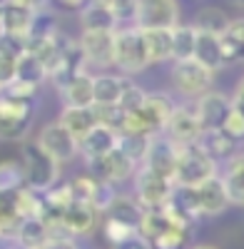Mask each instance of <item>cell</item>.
<instances>
[{"label": "cell", "mask_w": 244, "mask_h": 249, "mask_svg": "<svg viewBox=\"0 0 244 249\" xmlns=\"http://www.w3.org/2000/svg\"><path fill=\"white\" fill-rule=\"evenodd\" d=\"M23 172H25V187L45 195L57 184L60 162H55L37 142L35 144L28 142L23 144Z\"/></svg>", "instance_id": "1"}, {"label": "cell", "mask_w": 244, "mask_h": 249, "mask_svg": "<svg viewBox=\"0 0 244 249\" xmlns=\"http://www.w3.org/2000/svg\"><path fill=\"white\" fill-rule=\"evenodd\" d=\"M217 175V162L199 147V144H185L177 150L174 164V184L179 187H199L209 177Z\"/></svg>", "instance_id": "2"}, {"label": "cell", "mask_w": 244, "mask_h": 249, "mask_svg": "<svg viewBox=\"0 0 244 249\" xmlns=\"http://www.w3.org/2000/svg\"><path fill=\"white\" fill-rule=\"evenodd\" d=\"M174 192V179L162 177L147 167L135 172V199L142 210H162Z\"/></svg>", "instance_id": "3"}, {"label": "cell", "mask_w": 244, "mask_h": 249, "mask_svg": "<svg viewBox=\"0 0 244 249\" xmlns=\"http://www.w3.org/2000/svg\"><path fill=\"white\" fill-rule=\"evenodd\" d=\"M115 65L127 75L139 72L150 65L139 28L132 25V28H117L115 30Z\"/></svg>", "instance_id": "4"}, {"label": "cell", "mask_w": 244, "mask_h": 249, "mask_svg": "<svg viewBox=\"0 0 244 249\" xmlns=\"http://www.w3.org/2000/svg\"><path fill=\"white\" fill-rule=\"evenodd\" d=\"M135 28H139V30H174V28H179L177 0H139Z\"/></svg>", "instance_id": "5"}, {"label": "cell", "mask_w": 244, "mask_h": 249, "mask_svg": "<svg viewBox=\"0 0 244 249\" xmlns=\"http://www.w3.org/2000/svg\"><path fill=\"white\" fill-rule=\"evenodd\" d=\"M212 70H207L199 60H185V62H174L172 68V85L179 95L185 97H202L205 92H209L212 85Z\"/></svg>", "instance_id": "6"}, {"label": "cell", "mask_w": 244, "mask_h": 249, "mask_svg": "<svg viewBox=\"0 0 244 249\" xmlns=\"http://www.w3.org/2000/svg\"><path fill=\"white\" fill-rule=\"evenodd\" d=\"M37 144H40V147H43L55 162H60V164L70 162V160L80 152V142L70 135V130H68L60 120L45 124V127L40 130Z\"/></svg>", "instance_id": "7"}, {"label": "cell", "mask_w": 244, "mask_h": 249, "mask_svg": "<svg viewBox=\"0 0 244 249\" xmlns=\"http://www.w3.org/2000/svg\"><path fill=\"white\" fill-rule=\"evenodd\" d=\"M194 112H197V120L202 124V132L222 130L225 122H227V117H229V112H232V97L209 90L202 97H197Z\"/></svg>", "instance_id": "8"}, {"label": "cell", "mask_w": 244, "mask_h": 249, "mask_svg": "<svg viewBox=\"0 0 244 249\" xmlns=\"http://www.w3.org/2000/svg\"><path fill=\"white\" fill-rule=\"evenodd\" d=\"M30 115L33 102L5 97L0 102V140H20L30 127Z\"/></svg>", "instance_id": "9"}, {"label": "cell", "mask_w": 244, "mask_h": 249, "mask_svg": "<svg viewBox=\"0 0 244 249\" xmlns=\"http://www.w3.org/2000/svg\"><path fill=\"white\" fill-rule=\"evenodd\" d=\"M162 135H167L177 147H185V144H197L202 137V124L197 120L194 105H177L167 127Z\"/></svg>", "instance_id": "10"}, {"label": "cell", "mask_w": 244, "mask_h": 249, "mask_svg": "<svg viewBox=\"0 0 244 249\" xmlns=\"http://www.w3.org/2000/svg\"><path fill=\"white\" fill-rule=\"evenodd\" d=\"M87 164H90L95 179L110 182V184H120V182L135 177V170H137V164H135L125 152H122L120 147H115L110 155L100 157V160H95V162H87Z\"/></svg>", "instance_id": "11"}, {"label": "cell", "mask_w": 244, "mask_h": 249, "mask_svg": "<svg viewBox=\"0 0 244 249\" xmlns=\"http://www.w3.org/2000/svg\"><path fill=\"white\" fill-rule=\"evenodd\" d=\"M177 144L167 137V135H155L150 140V150H147V157H145V164L147 167L162 177H170L174 179V164H177Z\"/></svg>", "instance_id": "12"}, {"label": "cell", "mask_w": 244, "mask_h": 249, "mask_svg": "<svg viewBox=\"0 0 244 249\" xmlns=\"http://www.w3.org/2000/svg\"><path fill=\"white\" fill-rule=\"evenodd\" d=\"M85 60L92 68L115 65V33H83L80 37Z\"/></svg>", "instance_id": "13"}, {"label": "cell", "mask_w": 244, "mask_h": 249, "mask_svg": "<svg viewBox=\"0 0 244 249\" xmlns=\"http://www.w3.org/2000/svg\"><path fill=\"white\" fill-rule=\"evenodd\" d=\"M174 107L177 105L165 92H150L147 95V102H145V107L139 110V117H142V122H145V127H147V132L152 137L165 132V127H167V122H170Z\"/></svg>", "instance_id": "14"}, {"label": "cell", "mask_w": 244, "mask_h": 249, "mask_svg": "<svg viewBox=\"0 0 244 249\" xmlns=\"http://www.w3.org/2000/svg\"><path fill=\"white\" fill-rule=\"evenodd\" d=\"M80 23H83V33H115L120 20L107 0H90L80 10Z\"/></svg>", "instance_id": "15"}, {"label": "cell", "mask_w": 244, "mask_h": 249, "mask_svg": "<svg viewBox=\"0 0 244 249\" xmlns=\"http://www.w3.org/2000/svg\"><path fill=\"white\" fill-rule=\"evenodd\" d=\"M117 144H120V132L117 130L105 127V124H95V127L80 140V152H83V157H87V162H95L100 157L110 155Z\"/></svg>", "instance_id": "16"}, {"label": "cell", "mask_w": 244, "mask_h": 249, "mask_svg": "<svg viewBox=\"0 0 244 249\" xmlns=\"http://www.w3.org/2000/svg\"><path fill=\"white\" fill-rule=\"evenodd\" d=\"M197 190V197H199V210H202V217H217L222 214L229 207V197H227V187H225V179L222 177H209L207 182H202Z\"/></svg>", "instance_id": "17"}, {"label": "cell", "mask_w": 244, "mask_h": 249, "mask_svg": "<svg viewBox=\"0 0 244 249\" xmlns=\"http://www.w3.org/2000/svg\"><path fill=\"white\" fill-rule=\"evenodd\" d=\"M52 237H55V232L40 217L23 219L15 227V239L23 249H45Z\"/></svg>", "instance_id": "18"}, {"label": "cell", "mask_w": 244, "mask_h": 249, "mask_svg": "<svg viewBox=\"0 0 244 249\" xmlns=\"http://www.w3.org/2000/svg\"><path fill=\"white\" fill-rule=\"evenodd\" d=\"M95 219H97V210H95V207L70 202L65 214H63V227H60V232H65L70 237L87 234L92 227H95Z\"/></svg>", "instance_id": "19"}, {"label": "cell", "mask_w": 244, "mask_h": 249, "mask_svg": "<svg viewBox=\"0 0 244 249\" xmlns=\"http://www.w3.org/2000/svg\"><path fill=\"white\" fill-rule=\"evenodd\" d=\"M194 60H199L207 70L217 72L219 68L227 65L225 60V48H222V37L212 35V33H199L197 30V53Z\"/></svg>", "instance_id": "20"}, {"label": "cell", "mask_w": 244, "mask_h": 249, "mask_svg": "<svg viewBox=\"0 0 244 249\" xmlns=\"http://www.w3.org/2000/svg\"><path fill=\"white\" fill-rule=\"evenodd\" d=\"M65 107H92L95 105V77L87 72L77 75L70 85L63 90Z\"/></svg>", "instance_id": "21"}, {"label": "cell", "mask_w": 244, "mask_h": 249, "mask_svg": "<svg viewBox=\"0 0 244 249\" xmlns=\"http://www.w3.org/2000/svg\"><path fill=\"white\" fill-rule=\"evenodd\" d=\"M33 20H35V10H33V8L15 5V3H5L3 33H10V35H17V37H30Z\"/></svg>", "instance_id": "22"}, {"label": "cell", "mask_w": 244, "mask_h": 249, "mask_svg": "<svg viewBox=\"0 0 244 249\" xmlns=\"http://www.w3.org/2000/svg\"><path fill=\"white\" fill-rule=\"evenodd\" d=\"M199 147L205 150L214 162L217 160H232L234 157V147H237V142L225 132V130H212V132H202V137H199Z\"/></svg>", "instance_id": "23"}, {"label": "cell", "mask_w": 244, "mask_h": 249, "mask_svg": "<svg viewBox=\"0 0 244 249\" xmlns=\"http://www.w3.org/2000/svg\"><path fill=\"white\" fill-rule=\"evenodd\" d=\"M60 122H63L70 130V135L80 142L97 124V117H95L92 107H65L63 115H60Z\"/></svg>", "instance_id": "24"}, {"label": "cell", "mask_w": 244, "mask_h": 249, "mask_svg": "<svg viewBox=\"0 0 244 249\" xmlns=\"http://www.w3.org/2000/svg\"><path fill=\"white\" fill-rule=\"evenodd\" d=\"M147 62H165L172 57V30H142Z\"/></svg>", "instance_id": "25"}, {"label": "cell", "mask_w": 244, "mask_h": 249, "mask_svg": "<svg viewBox=\"0 0 244 249\" xmlns=\"http://www.w3.org/2000/svg\"><path fill=\"white\" fill-rule=\"evenodd\" d=\"M227 187L229 204L244 207V155H234L227 162V175L222 177Z\"/></svg>", "instance_id": "26"}, {"label": "cell", "mask_w": 244, "mask_h": 249, "mask_svg": "<svg viewBox=\"0 0 244 249\" xmlns=\"http://www.w3.org/2000/svg\"><path fill=\"white\" fill-rule=\"evenodd\" d=\"M142 214H145V210H142L137 204V199H132V197H117V202L107 210V219L120 222L125 227H132V230H139Z\"/></svg>", "instance_id": "27"}, {"label": "cell", "mask_w": 244, "mask_h": 249, "mask_svg": "<svg viewBox=\"0 0 244 249\" xmlns=\"http://www.w3.org/2000/svg\"><path fill=\"white\" fill-rule=\"evenodd\" d=\"M197 53V30L194 25H179L172 30V60L185 62Z\"/></svg>", "instance_id": "28"}, {"label": "cell", "mask_w": 244, "mask_h": 249, "mask_svg": "<svg viewBox=\"0 0 244 249\" xmlns=\"http://www.w3.org/2000/svg\"><path fill=\"white\" fill-rule=\"evenodd\" d=\"M122 90H125V80L122 77L97 75L95 77V105H117L122 97Z\"/></svg>", "instance_id": "29"}, {"label": "cell", "mask_w": 244, "mask_h": 249, "mask_svg": "<svg viewBox=\"0 0 244 249\" xmlns=\"http://www.w3.org/2000/svg\"><path fill=\"white\" fill-rule=\"evenodd\" d=\"M232 25V20L227 18L225 10H219V8H202L194 18V30L199 33H212V35H225Z\"/></svg>", "instance_id": "30"}, {"label": "cell", "mask_w": 244, "mask_h": 249, "mask_svg": "<svg viewBox=\"0 0 244 249\" xmlns=\"http://www.w3.org/2000/svg\"><path fill=\"white\" fill-rule=\"evenodd\" d=\"M222 48H225V60L229 62H244V18L232 20L229 30L222 35Z\"/></svg>", "instance_id": "31"}, {"label": "cell", "mask_w": 244, "mask_h": 249, "mask_svg": "<svg viewBox=\"0 0 244 249\" xmlns=\"http://www.w3.org/2000/svg\"><path fill=\"white\" fill-rule=\"evenodd\" d=\"M50 77V72H48V68L40 62V57H35L33 53H25L23 57L17 60V80L20 82H28V85H33V88H37L43 80H48Z\"/></svg>", "instance_id": "32"}, {"label": "cell", "mask_w": 244, "mask_h": 249, "mask_svg": "<svg viewBox=\"0 0 244 249\" xmlns=\"http://www.w3.org/2000/svg\"><path fill=\"white\" fill-rule=\"evenodd\" d=\"M150 140L152 137H147V135H120L117 147L135 164H145V157H147V150H150Z\"/></svg>", "instance_id": "33"}, {"label": "cell", "mask_w": 244, "mask_h": 249, "mask_svg": "<svg viewBox=\"0 0 244 249\" xmlns=\"http://www.w3.org/2000/svg\"><path fill=\"white\" fill-rule=\"evenodd\" d=\"M25 187V172L23 164L17 162H0V195L3 192H17Z\"/></svg>", "instance_id": "34"}, {"label": "cell", "mask_w": 244, "mask_h": 249, "mask_svg": "<svg viewBox=\"0 0 244 249\" xmlns=\"http://www.w3.org/2000/svg\"><path fill=\"white\" fill-rule=\"evenodd\" d=\"M147 95L139 85H132V82H125V90H122V97H120V110L125 112V115H132V112H139L142 107H145V102H147Z\"/></svg>", "instance_id": "35"}, {"label": "cell", "mask_w": 244, "mask_h": 249, "mask_svg": "<svg viewBox=\"0 0 244 249\" xmlns=\"http://www.w3.org/2000/svg\"><path fill=\"white\" fill-rule=\"evenodd\" d=\"M95 187H97V179H95V177H75V179H70V182H68L70 199L77 202V204H90V207H92Z\"/></svg>", "instance_id": "36"}, {"label": "cell", "mask_w": 244, "mask_h": 249, "mask_svg": "<svg viewBox=\"0 0 244 249\" xmlns=\"http://www.w3.org/2000/svg\"><path fill=\"white\" fill-rule=\"evenodd\" d=\"M95 117H97V124H105V127H112L120 132L122 122H125V112L120 110V105H95Z\"/></svg>", "instance_id": "37"}, {"label": "cell", "mask_w": 244, "mask_h": 249, "mask_svg": "<svg viewBox=\"0 0 244 249\" xmlns=\"http://www.w3.org/2000/svg\"><path fill=\"white\" fill-rule=\"evenodd\" d=\"M117 190H115V184L110 182H100L97 179V187H95V197H92V207L97 212H107L110 207L117 202Z\"/></svg>", "instance_id": "38"}, {"label": "cell", "mask_w": 244, "mask_h": 249, "mask_svg": "<svg viewBox=\"0 0 244 249\" xmlns=\"http://www.w3.org/2000/svg\"><path fill=\"white\" fill-rule=\"evenodd\" d=\"M0 53L10 57H23L28 53V37H17L10 33H0Z\"/></svg>", "instance_id": "39"}, {"label": "cell", "mask_w": 244, "mask_h": 249, "mask_svg": "<svg viewBox=\"0 0 244 249\" xmlns=\"http://www.w3.org/2000/svg\"><path fill=\"white\" fill-rule=\"evenodd\" d=\"M15 80H17V57H10V55L0 53V90L13 85Z\"/></svg>", "instance_id": "40"}, {"label": "cell", "mask_w": 244, "mask_h": 249, "mask_svg": "<svg viewBox=\"0 0 244 249\" xmlns=\"http://www.w3.org/2000/svg\"><path fill=\"white\" fill-rule=\"evenodd\" d=\"M139 230H132V227H125V224H120V222H112V219H105V237L110 244H117L122 239H127L132 234H137Z\"/></svg>", "instance_id": "41"}, {"label": "cell", "mask_w": 244, "mask_h": 249, "mask_svg": "<svg viewBox=\"0 0 244 249\" xmlns=\"http://www.w3.org/2000/svg\"><path fill=\"white\" fill-rule=\"evenodd\" d=\"M110 5H112V10H115L120 23H125V20H132V23H135L139 0H110Z\"/></svg>", "instance_id": "42"}, {"label": "cell", "mask_w": 244, "mask_h": 249, "mask_svg": "<svg viewBox=\"0 0 244 249\" xmlns=\"http://www.w3.org/2000/svg\"><path fill=\"white\" fill-rule=\"evenodd\" d=\"M222 130H225L234 142H239V140H244V117L232 107V112H229V117H227V122H225V127H222Z\"/></svg>", "instance_id": "43"}, {"label": "cell", "mask_w": 244, "mask_h": 249, "mask_svg": "<svg viewBox=\"0 0 244 249\" xmlns=\"http://www.w3.org/2000/svg\"><path fill=\"white\" fill-rule=\"evenodd\" d=\"M112 249H152V244L137 232V234H132V237H127V239H122V242L112 244Z\"/></svg>", "instance_id": "44"}, {"label": "cell", "mask_w": 244, "mask_h": 249, "mask_svg": "<svg viewBox=\"0 0 244 249\" xmlns=\"http://www.w3.org/2000/svg\"><path fill=\"white\" fill-rule=\"evenodd\" d=\"M45 249H77V244L70 234H55Z\"/></svg>", "instance_id": "45"}, {"label": "cell", "mask_w": 244, "mask_h": 249, "mask_svg": "<svg viewBox=\"0 0 244 249\" xmlns=\"http://www.w3.org/2000/svg\"><path fill=\"white\" fill-rule=\"evenodd\" d=\"M232 107L244 117V77L237 82V88H234V92H232Z\"/></svg>", "instance_id": "46"}, {"label": "cell", "mask_w": 244, "mask_h": 249, "mask_svg": "<svg viewBox=\"0 0 244 249\" xmlns=\"http://www.w3.org/2000/svg\"><path fill=\"white\" fill-rule=\"evenodd\" d=\"M55 3H60L63 8H70V10H83L90 0H55Z\"/></svg>", "instance_id": "47"}, {"label": "cell", "mask_w": 244, "mask_h": 249, "mask_svg": "<svg viewBox=\"0 0 244 249\" xmlns=\"http://www.w3.org/2000/svg\"><path fill=\"white\" fill-rule=\"evenodd\" d=\"M3 15H5V3H0V33H3Z\"/></svg>", "instance_id": "48"}, {"label": "cell", "mask_w": 244, "mask_h": 249, "mask_svg": "<svg viewBox=\"0 0 244 249\" xmlns=\"http://www.w3.org/2000/svg\"><path fill=\"white\" fill-rule=\"evenodd\" d=\"M192 249H217V247H212V244H197V247H192Z\"/></svg>", "instance_id": "49"}, {"label": "cell", "mask_w": 244, "mask_h": 249, "mask_svg": "<svg viewBox=\"0 0 244 249\" xmlns=\"http://www.w3.org/2000/svg\"><path fill=\"white\" fill-rule=\"evenodd\" d=\"M3 100H5V92H3V90H0V102H3Z\"/></svg>", "instance_id": "50"}, {"label": "cell", "mask_w": 244, "mask_h": 249, "mask_svg": "<svg viewBox=\"0 0 244 249\" xmlns=\"http://www.w3.org/2000/svg\"><path fill=\"white\" fill-rule=\"evenodd\" d=\"M232 3H237V5H244V0H232Z\"/></svg>", "instance_id": "51"}, {"label": "cell", "mask_w": 244, "mask_h": 249, "mask_svg": "<svg viewBox=\"0 0 244 249\" xmlns=\"http://www.w3.org/2000/svg\"><path fill=\"white\" fill-rule=\"evenodd\" d=\"M0 3H8V0H0Z\"/></svg>", "instance_id": "52"}, {"label": "cell", "mask_w": 244, "mask_h": 249, "mask_svg": "<svg viewBox=\"0 0 244 249\" xmlns=\"http://www.w3.org/2000/svg\"><path fill=\"white\" fill-rule=\"evenodd\" d=\"M107 3H110V0H107Z\"/></svg>", "instance_id": "53"}]
</instances>
